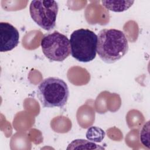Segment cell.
<instances>
[{
	"instance_id": "1",
	"label": "cell",
	"mask_w": 150,
	"mask_h": 150,
	"mask_svg": "<svg viewBox=\"0 0 150 150\" xmlns=\"http://www.w3.org/2000/svg\"><path fill=\"white\" fill-rule=\"evenodd\" d=\"M128 50V42L124 33L116 29H104L97 35V52L107 63L121 59Z\"/></svg>"
},
{
	"instance_id": "2",
	"label": "cell",
	"mask_w": 150,
	"mask_h": 150,
	"mask_svg": "<svg viewBox=\"0 0 150 150\" xmlns=\"http://www.w3.org/2000/svg\"><path fill=\"white\" fill-rule=\"evenodd\" d=\"M37 96L43 107L63 108L68 100L69 90L64 80L56 77H50L40 83Z\"/></svg>"
},
{
	"instance_id": "3",
	"label": "cell",
	"mask_w": 150,
	"mask_h": 150,
	"mask_svg": "<svg viewBox=\"0 0 150 150\" xmlns=\"http://www.w3.org/2000/svg\"><path fill=\"white\" fill-rule=\"evenodd\" d=\"M71 54L80 62L87 63L96 56L97 36L88 29H79L72 32L70 39Z\"/></svg>"
},
{
	"instance_id": "4",
	"label": "cell",
	"mask_w": 150,
	"mask_h": 150,
	"mask_svg": "<svg viewBox=\"0 0 150 150\" xmlns=\"http://www.w3.org/2000/svg\"><path fill=\"white\" fill-rule=\"evenodd\" d=\"M40 45L43 54L50 61L62 62L71 53L70 40L57 31L44 35Z\"/></svg>"
},
{
	"instance_id": "5",
	"label": "cell",
	"mask_w": 150,
	"mask_h": 150,
	"mask_svg": "<svg viewBox=\"0 0 150 150\" xmlns=\"http://www.w3.org/2000/svg\"><path fill=\"white\" fill-rule=\"evenodd\" d=\"M58 10V4L55 1L34 0L31 1L29 6V12L33 21L48 31L56 26Z\"/></svg>"
},
{
	"instance_id": "6",
	"label": "cell",
	"mask_w": 150,
	"mask_h": 150,
	"mask_svg": "<svg viewBox=\"0 0 150 150\" xmlns=\"http://www.w3.org/2000/svg\"><path fill=\"white\" fill-rule=\"evenodd\" d=\"M19 42V33L17 29L8 22H0V51H10Z\"/></svg>"
},
{
	"instance_id": "7",
	"label": "cell",
	"mask_w": 150,
	"mask_h": 150,
	"mask_svg": "<svg viewBox=\"0 0 150 150\" xmlns=\"http://www.w3.org/2000/svg\"><path fill=\"white\" fill-rule=\"evenodd\" d=\"M134 2V1H101L102 5L106 9L115 12H121L127 10Z\"/></svg>"
},
{
	"instance_id": "8",
	"label": "cell",
	"mask_w": 150,
	"mask_h": 150,
	"mask_svg": "<svg viewBox=\"0 0 150 150\" xmlns=\"http://www.w3.org/2000/svg\"><path fill=\"white\" fill-rule=\"evenodd\" d=\"M105 133L103 129L96 126L88 128L86 137L88 140L93 142H100L105 137Z\"/></svg>"
},
{
	"instance_id": "9",
	"label": "cell",
	"mask_w": 150,
	"mask_h": 150,
	"mask_svg": "<svg viewBox=\"0 0 150 150\" xmlns=\"http://www.w3.org/2000/svg\"><path fill=\"white\" fill-rule=\"evenodd\" d=\"M149 121H148L143 126L140 131L139 138L142 145L147 148H149Z\"/></svg>"
}]
</instances>
